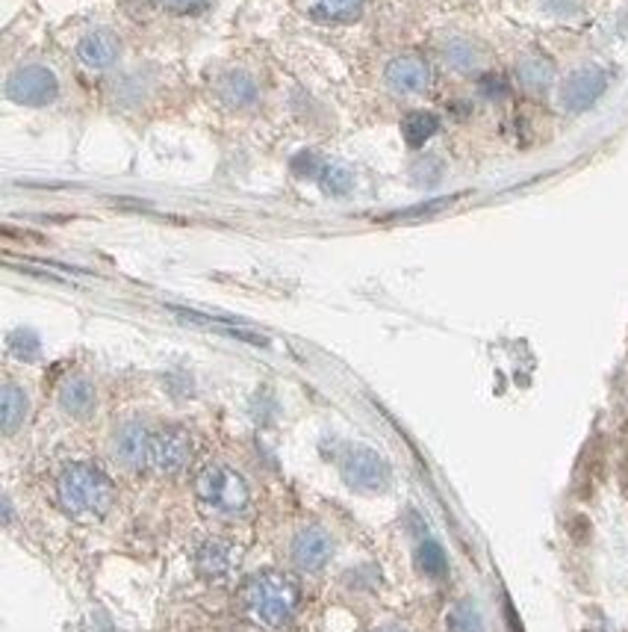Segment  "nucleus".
<instances>
[{"instance_id":"obj_1","label":"nucleus","mask_w":628,"mask_h":632,"mask_svg":"<svg viewBox=\"0 0 628 632\" xmlns=\"http://www.w3.org/2000/svg\"><path fill=\"white\" fill-rule=\"evenodd\" d=\"M57 497L62 511H69L77 521H101L115 502V485L95 464H72L60 473Z\"/></svg>"},{"instance_id":"obj_2","label":"nucleus","mask_w":628,"mask_h":632,"mask_svg":"<svg viewBox=\"0 0 628 632\" xmlns=\"http://www.w3.org/2000/svg\"><path fill=\"white\" fill-rule=\"evenodd\" d=\"M239 597H243L245 612L251 615L254 623H260L266 630H281L298 612L301 592H298L293 576L266 571L245 582Z\"/></svg>"},{"instance_id":"obj_3","label":"nucleus","mask_w":628,"mask_h":632,"mask_svg":"<svg viewBox=\"0 0 628 632\" xmlns=\"http://www.w3.org/2000/svg\"><path fill=\"white\" fill-rule=\"evenodd\" d=\"M195 494L204 509L219 518H243L251 509L248 482L227 464H207L195 479Z\"/></svg>"},{"instance_id":"obj_4","label":"nucleus","mask_w":628,"mask_h":632,"mask_svg":"<svg viewBox=\"0 0 628 632\" xmlns=\"http://www.w3.org/2000/svg\"><path fill=\"white\" fill-rule=\"evenodd\" d=\"M193 461V438L177 426L151 432V449H148V464L162 476H177Z\"/></svg>"},{"instance_id":"obj_5","label":"nucleus","mask_w":628,"mask_h":632,"mask_svg":"<svg viewBox=\"0 0 628 632\" xmlns=\"http://www.w3.org/2000/svg\"><path fill=\"white\" fill-rule=\"evenodd\" d=\"M7 95L24 107H45V104L57 101L60 83H57V74L45 65H21L7 81Z\"/></svg>"},{"instance_id":"obj_6","label":"nucleus","mask_w":628,"mask_h":632,"mask_svg":"<svg viewBox=\"0 0 628 632\" xmlns=\"http://www.w3.org/2000/svg\"><path fill=\"white\" fill-rule=\"evenodd\" d=\"M343 479L348 488L360 490V494H378L390 482V467H386V461L378 452H372V449L355 447L345 452Z\"/></svg>"},{"instance_id":"obj_7","label":"nucleus","mask_w":628,"mask_h":632,"mask_svg":"<svg viewBox=\"0 0 628 632\" xmlns=\"http://www.w3.org/2000/svg\"><path fill=\"white\" fill-rule=\"evenodd\" d=\"M608 89V74L596 69V65H584L561 83V93H557V104L561 110L567 112H584L602 98V93Z\"/></svg>"},{"instance_id":"obj_8","label":"nucleus","mask_w":628,"mask_h":632,"mask_svg":"<svg viewBox=\"0 0 628 632\" xmlns=\"http://www.w3.org/2000/svg\"><path fill=\"white\" fill-rule=\"evenodd\" d=\"M386 86L395 95H422L431 86V65L419 53H402L386 65Z\"/></svg>"},{"instance_id":"obj_9","label":"nucleus","mask_w":628,"mask_h":632,"mask_svg":"<svg viewBox=\"0 0 628 632\" xmlns=\"http://www.w3.org/2000/svg\"><path fill=\"white\" fill-rule=\"evenodd\" d=\"M334 552V540L331 535L322 530V526H307L293 538V547H290V556L301 568V571H322L328 559Z\"/></svg>"},{"instance_id":"obj_10","label":"nucleus","mask_w":628,"mask_h":632,"mask_svg":"<svg viewBox=\"0 0 628 632\" xmlns=\"http://www.w3.org/2000/svg\"><path fill=\"white\" fill-rule=\"evenodd\" d=\"M148 449H151V432L143 423H124L115 438H112V455L122 461L127 470H139L148 464Z\"/></svg>"},{"instance_id":"obj_11","label":"nucleus","mask_w":628,"mask_h":632,"mask_svg":"<svg viewBox=\"0 0 628 632\" xmlns=\"http://www.w3.org/2000/svg\"><path fill=\"white\" fill-rule=\"evenodd\" d=\"M295 7L319 24H348L364 15L366 0H295Z\"/></svg>"},{"instance_id":"obj_12","label":"nucleus","mask_w":628,"mask_h":632,"mask_svg":"<svg viewBox=\"0 0 628 632\" xmlns=\"http://www.w3.org/2000/svg\"><path fill=\"white\" fill-rule=\"evenodd\" d=\"M236 568V550L227 540H204L198 552H195V571L204 580H224L227 573Z\"/></svg>"},{"instance_id":"obj_13","label":"nucleus","mask_w":628,"mask_h":632,"mask_svg":"<svg viewBox=\"0 0 628 632\" xmlns=\"http://www.w3.org/2000/svg\"><path fill=\"white\" fill-rule=\"evenodd\" d=\"M119 51L122 45L110 31H91L77 41V57L89 69H110L112 62L119 60Z\"/></svg>"},{"instance_id":"obj_14","label":"nucleus","mask_w":628,"mask_h":632,"mask_svg":"<svg viewBox=\"0 0 628 632\" xmlns=\"http://www.w3.org/2000/svg\"><path fill=\"white\" fill-rule=\"evenodd\" d=\"M216 98L234 110H243L257 101V83L245 72H227L216 81Z\"/></svg>"},{"instance_id":"obj_15","label":"nucleus","mask_w":628,"mask_h":632,"mask_svg":"<svg viewBox=\"0 0 628 632\" xmlns=\"http://www.w3.org/2000/svg\"><path fill=\"white\" fill-rule=\"evenodd\" d=\"M95 385H91L89 378L83 376H72L62 381L60 388V405L65 414H72V417H86L95 409Z\"/></svg>"},{"instance_id":"obj_16","label":"nucleus","mask_w":628,"mask_h":632,"mask_svg":"<svg viewBox=\"0 0 628 632\" xmlns=\"http://www.w3.org/2000/svg\"><path fill=\"white\" fill-rule=\"evenodd\" d=\"M30 414V399L27 393L7 381L3 390H0V423H3V435H12L19 432V426H24V420Z\"/></svg>"},{"instance_id":"obj_17","label":"nucleus","mask_w":628,"mask_h":632,"mask_svg":"<svg viewBox=\"0 0 628 632\" xmlns=\"http://www.w3.org/2000/svg\"><path fill=\"white\" fill-rule=\"evenodd\" d=\"M552 77H555V69H552V62L546 57H526V60L519 62V83L526 89H531V93L546 89Z\"/></svg>"},{"instance_id":"obj_18","label":"nucleus","mask_w":628,"mask_h":632,"mask_svg":"<svg viewBox=\"0 0 628 632\" xmlns=\"http://www.w3.org/2000/svg\"><path fill=\"white\" fill-rule=\"evenodd\" d=\"M436 127H440V122H436V116H431V112H410L405 122H402V136H405L407 145L419 148V145H426L434 136Z\"/></svg>"},{"instance_id":"obj_19","label":"nucleus","mask_w":628,"mask_h":632,"mask_svg":"<svg viewBox=\"0 0 628 632\" xmlns=\"http://www.w3.org/2000/svg\"><path fill=\"white\" fill-rule=\"evenodd\" d=\"M443 57H446V62L452 65V69H455V72H472V69H478V65H481V53H478L476 45L467 39L448 41Z\"/></svg>"},{"instance_id":"obj_20","label":"nucleus","mask_w":628,"mask_h":632,"mask_svg":"<svg viewBox=\"0 0 628 632\" xmlns=\"http://www.w3.org/2000/svg\"><path fill=\"white\" fill-rule=\"evenodd\" d=\"M419 568H422L426 576H434V580L446 576V552H443V547L436 540H426L419 547Z\"/></svg>"},{"instance_id":"obj_21","label":"nucleus","mask_w":628,"mask_h":632,"mask_svg":"<svg viewBox=\"0 0 628 632\" xmlns=\"http://www.w3.org/2000/svg\"><path fill=\"white\" fill-rule=\"evenodd\" d=\"M319 181H322V186L328 190V193H334V195H345L348 190H352V172H348V169L340 163L322 166Z\"/></svg>"},{"instance_id":"obj_22","label":"nucleus","mask_w":628,"mask_h":632,"mask_svg":"<svg viewBox=\"0 0 628 632\" xmlns=\"http://www.w3.org/2000/svg\"><path fill=\"white\" fill-rule=\"evenodd\" d=\"M448 630L452 632H481V621H478V615L472 606H457L452 618H448Z\"/></svg>"},{"instance_id":"obj_23","label":"nucleus","mask_w":628,"mask_h":632,"mask_svg":"<svg viewBox=\"0 0 628 632\" xmlns=\"http://www.w3.org/2000/svg\"><path fill=\"white\" fill-rule=\"evenodd\" d=\"M10 349L19 357H27V361H30V357L39 355V337L21 328V331H15V335L10 337Z\"/></svg>"},{"instance_id":"obj_24","label":"nucleus","mask_w":628,"mask_h":632,"mask_svg":"<svg viewBox=\"0 0 628 632\" xmlns=\"http://www.w3.org/2000/svg\"><path fill=\"white\" fill-rule=\"evenodd\" d=\"M165 10L177 12V15H193V12H204L213 0H160Z\"/></svg>"},{"instance_id":"obj_25","label":"nucleus","mask_w":628,"mask_h":632,"mask_svg":"<svg viewBox=\"0 0 628 632\" xmlns=\"http://www.w3.org/2000/svg\"><path fill=\"white\" fill-rule=\"evenodd\" d=\"M375 632H407V630L405 627H398V623H386V627H381V630Z\"/></svg>"}]
</instances>
